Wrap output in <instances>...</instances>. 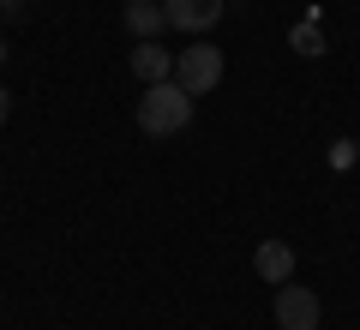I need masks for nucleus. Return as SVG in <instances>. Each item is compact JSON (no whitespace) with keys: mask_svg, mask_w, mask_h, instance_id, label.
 <instances>
[{"mask_svg":"<svg viewBox=\"0 0 360 330\" xmlns=\"http://www.w3.org/2000/svg\"><path fill=\"white\" fill-rule=\"evenodd\" d=\"M132 78H139V84H162V78H174V54H168L162 42H139V49H132Z\"/></svg>","mask_w":360,"mask_h":330,"instance_id":"6","label":"nucleus"},{"mask_svg":"<svg viewBox=\"0 0 360 330\" xmlns=\"http://www.w3.org/2000/svg\"><path fill=\"white\" fill-rule=\"evenodd\" d=\"M288 42H295V54H307V61H319V54H324V30L319 25H295V37H288Z\"/></svg>","mask_w":360,"mask_h":330,"instance_id":"8","label":"nucleus"},{"mask_svg":"<svg viewBox=\"0 0 360 330\" xmlns=\"http://www.w3.org/2000/svg\"><path fill=\"white\" fill-rule=\"evenodd\" d=\"M6 115H13V96H6V84H0V127H6Z\"/></svg>","mask_w":360,"mask_h":330,"instance_id":"9","label":"nucleus"},{"mask_svg":"<svg viewBox=\"0 0 360 330\" xmlns=\"http://www.w3.org/2000/svg\"><path fill=\"white\" fill-rule=\"evenodd\" d=\"M252 270L270 282V288H276V282H288V277H295V246H288V241H258Z\"/></svg>","mask_w":360,"mask_h":330,"instance_id":"5","label":"nucleus"},{"mask_svg":"<svg viewBox=\"0 0 360 330\" xmlns=\"http://www.w3.org/2000/svg\"><path fill=\"white\" fill-rule=\"evenodd\" d=\"M222 13H229V0H162L168 30H186V37H205V30H217Z\"/></svg>","mask_w":360,"mask_h":330,"instance_id":"4","label":"nucleus"},{"mask_svg":"<svg viewBox=\"0 0 360 330\" xmlns=\"http://www.w3.org/2000/svg\"><path fill=\"white\" fill-rule=\"evenodd\" d=\"M222 72H229V61H222L217 42H193V49H180V54H174V84L186 90V96H205V90H217Z\"/></svg>","mask_w":360,"mask_h":330,"instance_id":"2","label":"nucleus"},{"mask_svg":"<svg viewBox=\"0 0 360 330\" xmlns=\"http://www.w3.org/2000/svg\"><path fill=\"white\" fill-rule=\"evenodd\" d=\"M127 30L139 42H156L168 30V18H162V0H127Z\"/></svg>","mask_w":360,"mask_h":330,"instance_id":"7","label":"nucleus"},{"mask_svg":"<svg viewBox=\"0 0 360 330\" xmlns=\"http://www.w3.org/2000/svg\"><path fill=\"white\" fill-rule=\"evenodd\" d=\"M0 61H6V42H0Z\"/></svg>","mask_w":360,"mask_h":330,"instance_id":"10","label":"nucleus"},{"mask_svg":"<svg viewBox=\"0 0 360 330\" xmlns=\"http://www.w3.org/2000/svg\"><path fill=\"white\" fill-rule=\"evenodd\" d=\"M324 300L312 288H295V277L276 282V330H319Z\"/></svg>","mask_w":360,"mask_h":330,"instance_id":"3","label":"nucleus"},{"mask_svg":"<svg viewBox=\"0 0 360 330\" xmlns=\"http://www.w3.org/2000/svg\"><path fill=\"white\" fill-rule=\"evenodd\" d=\"M193 127V96L174 84V78H162V84H144L139 96V132H150V139H174V132Z\"/></svg>","mask_w":360,"mask_h":330,"instance_id":"1","label":"nucleus"}]
</instances>
